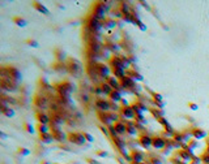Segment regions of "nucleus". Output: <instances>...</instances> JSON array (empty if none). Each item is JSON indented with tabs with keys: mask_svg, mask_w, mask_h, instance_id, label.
<instances>
[{
	"mask_svg": "<svg viewBox=\"0 0 209 164\" xmlns=\"http://www.w3.org/2000/svg\"><path fill=\"white\" fill-rule=\"evenodd\" d=\"M106 9L107 7L105 5V3H97L94 4V8H93V17H96L97 20L99 21H105L106 20Z\"/></svg>",
	"mask_w": 209,
	"mask_h": 164,
	"instance_id": "f257e3e1",
	"label": "nucleus"
},
{
	"mask_svg": "<svg viewBox=\"0 0 209 164\" xmlns=\"http://www.w3.org/2000/svg\"><path fill=\"white\" fill-rule=\"evenodd\" d=\"M86 25H88L89 29L94 33H98L103 29V24H101V21L97 20V18L93 17V16H90V17L86 20Z\"/></svg>",
	"mask_w": 209,
	"mask_h": 164,
	"instance_id": "f03ea898",
	"label": "nucleus"
},
{
	"mask_svg": "<svg viewBox=\"0 0 209 164\" xmlns=\"http://www.w3.org/2000/svg\"><path fill=\"white\" fill-rule=\"evenodd\" d=\"M59 94L62 95V98H69V95L72 94V91L75 90V86L71 82H63L62 85L58 87Z\"/></svg>",
	"mask_w": 209,
	"mask_h": 164,
	"instance_id": "7ed1b4c3",
	"label": "nucleus"
},
{
	"mask_svg": "<svg viewBox=\"0 0 209 164\" xmlns=\"http://www.w3.org/2000/svg\"><path fill=\"white\" fill-rule=\"evenodd\" d=\"M96 69H97L98 76L103 77L105 80H107L108 77H111V73H113V69H111L108 65H106V64H96Z\"/></svg>",
	"mask_w": 209,
	"mask_h": 164,
	"instance_id": "20e7f679",
	"label": "nucleus"
},
{
	"mask_svg": "<svg viewBox=\"0 0 209 164\" xmlns=\"http://www.w3.org/2000/svg\"><path fill=\"white\" fill-rule=\"evenodd\" d=\"M119 115L124 120H135L136 119V112L133 111L132 105H129V107H122L120 111H119Z\"/></svg>",
	"mask_w": 209,
	"mask_h": 164,
	"instance_id": "39448f33",
	"label": "nucleus"
},
{
	"mask_svg": "<svg viewBox=\"0 0 209 164\" xmlns=\"http://www.w3.org/2000/svg\"><path fill=\"white\" fill-rule=\"evenodd\" d=\"M68 141L73 144H77V146H82L86 142L84 133H71L68 135Z\"/></svg>",
	"mask_w": 209,
	"mask_h": 164,
	"instance_id": "423d86ee",
	"label": "nucleus"
},
{
	"mask_svg": "<svg viewBox=\"0 0 209 164\" xmlns=\"http://www.w3.org/2000/svg\"><path fill=\"white\" fill-rule=\"evenodd\" d=\"M139 143L141 144V147L143 149H150V147H153V138L150 137V135H146V134H141L140 137H139Z\"/></svg>",
	"mask_w": 209,
	"mask_h": 164,
	"instance_id": "0eeeda50",
	"label": "nucleus"
},
{
	"mask_svg": "<svg viewBox=\"0 0 209 164\" xmlns=\"http://www.w3.org/2000/svg\"><path fill=\"white\" fill-rule=\"evenodd\" d=\"M131 158H132V163L141 164V163H144V160H145V152L139 151V150H132Z\"/></svg>",
	"mask_w": 209,
	"mask_h": 164,
	"instance_id": "6e6552de",
	"label": "nucleus"
},
{
	"mask_svg": "<svg viewBox=\"0 0 209 164\" xmlns=\"http://www.w3.org/2000/svg\"><path fill=\"white\" fill-rule=\"evenodd\" d=\"M96 107L98 108L101 112H108L111 110V102L105 100V99H98L96 102Z\"/></svg>",
	"mask_w": 209,
	"mask_h": 164,
	"instance_id": "1a4fd4ad",
	"label": "nucleus"
},
{
	"mask_svg": "<svg viewBox=\"0 0 209 164\" xmlns=\"http://www.w3.org/2000/svg\"><path fill=\"white\" fill-rule=\"evenodd\" d=\"M110 64L113 66V69L115 68H119V69H124L125 70V65H124V61L122 59V56H113L110 59Z\"/></svg>",
	"mask_w": 209,
	"mask_h": 164,
	"instance_id": "9d476101",
	"label": "nucleus"
},
{
	"mask_svg": "<svg viewBox=\"0 0 209 164\" xmlns=\"http://www.w3.org/2000/svg\"><path fill=\"white\" fill-rule=\"evenodd\" d=\"M166 138L163 137H154L153 138V149L156 150H162V149H166Z\"/></svg>",
	"mask_w": 209,
	"mask_h": 164,
	"instance_id": "9b49d317",
	"label": "nucleus"
},
{
	"mask_svg": "<svg viewBox=\"0 0 209 164\" xmlns=\"http://www.w3.org/2000/svg\"><path fill=\"white\" fill-rule=\"evenodd\" d=\"M7 70L9 72V78L13 80L15 82L18 83L22 80V74H21V72L18 70L17 68H13V66H12V68H8Z\"/></svg>",
	"mask_w": 209,
	"mask_h": 164,
	"instance_id": "f8f14e48",
	"label": "nucleus"
},
{
	"mask_svg": "<svg viewBox=\"0 0 209 164\" xmlns=\"http://www.w3.org/2000/svg\"><path fill=\"white\" fill-rule=\"evenodd\" d=\"M99 120L105 124V126H111L114 125V120H113V115L110 112H101L99 113Z\"/></svg>",
	"mask_w": 209,
	"mask_h": 164,
	"instance_id": "ddd939ff",
	"label": "nucleus"
},
{
	"mask_svg": "<svg viewBox=\"0 0 209 164\" xmlns=\"http://www.w3.org/2000/svg\"><path fill=\"white\" fill-rule=\"evenodd\" d=\"M125 76L127 77H131V78L133 80V81H137V82H141L144 81V77L141 73H139V72H136L135 69H128V70H125Z\"/></svg>",
	"mask_w": 209,
	"mask_h": 164,
	"instance_id": "4468645a",
	"label": "nucleus"
},
{
	"mask_svg": "<svg viewBox=\"0 0 209 164\" xmlns=\"http://www.w3.org/2000/svg\"><path fill=\"white\" fill-rule=\"evenodd\" d=\"M192 133V137H194V140H204L205 137L208 135V132H205L204 129H200V128H195V129L191 130Z\"/></svg>",
	"mask_w": 209,
	"mask_h": 164,
	"instance_id": "2eb2a0df",
	"label": "nucleus"
},
{
	"mask_svg": "<svg viewBox=\"0 0 209 164\" xmlns=\"http://www.w3.org/2000/svg\"><path fill=\"white\" fill-rule=\"evenodd\" d=\"M120 85H122V87L125 89V90H127V89H135L136 87V81H133L131 77L125 76L124 78L120 80Z\"/></svg>",
	"mask_w": 209,
	"mask_h": 164,
	"instance_id": "dca6fc26",
	"label": "nucleus"
},
{
	"mask_svg": "<svg viewBox=\"0 0 209 164\" xmlns=\"http://www.w3.org/2000/svg\"><path fill=\"white\" fill-rule=\"evenodd\" d=\"M34 104L37 105V107H39V108H46L47 104H49V100H47L46 96L38 95V96H35L34 98Z\"/></svg>",
	"mask_w": 209,
	"mask_h": 164,
	"instance_id": "f3484780",
	"label": "nucleus"
},
{
	"mask_svg": "<svg viewBox=\"0 0 209 164\" xmlns=\"http://www.w3.org/2000/svg\"><path fill=\"white\" fill-rule=\"evenodd\" d=\"M52 135H54V138L56 141H60V142L65 141V134H64L63 130L59 129L58 126H54V129H52Z\"/></svg>",
	"mask_w": 209,
	"mask_h": 164,
	"instance_id": "a211bd4d",
	"label": "nucleus"
},
{
	"mask_svg": "<svg viewBox=\"0 0 209 164\" xmlns=\"http://www.w3.org/2000/svg\"><path fill=\"white\" fill-rule=\"evenodd\" d=\"M37 120H38V124L49 125L50 123H51V117H49L44 112H38L37 113Z\"/></svg>",
	"mask_w": 209,
	"mask_h": 164,
	"instance_id": "6ab92c4d",
	"label": "nucleus"
},
{
	"mask_svg": "<svg viewBox=\"0 0 209 164\" xmlns=\"http://www.w3.org/2000/svg\"><path fill=\"white\" fill-rule=\"evenodd\" d=\"M108 98H110V102H113V103H120L122 99H123V94H122V91L114 90Z\"/></svg>",
	"mask_w": 209,
	"mask_h": 164,
	"instance_id": "aec40b11",
	"label": "nucleus"
},
{
	"mask_svg": "<svg viewBox=\"0 0 209 164\" xmlns=\"http://www.w3.org/2000/svg\"><path fill=\"white\" fill-rule=\"evenodd\" d=\"M33 7H34L35 9H37L38 12H39V13H42V15H50V10H49V8H47L46 5L41 4V3H38V1H34V3H33Z\"/></svg>",
	"mask_w": 209,
	"mask_h": 164,
	"instance_id": "412c9836",
	"label": "nucleus"
},
{
	"mask_svg": "<svg viewBox=\"0 0 209 164\" xmlns=\"http://www.w3.org/2000/svg\"><path fill=\"white\" fill-rule=\"evenodd\" d=\"M114 126H115L116 132H118V134H125L127 133V125H125V123H123V121H118V123L114 124Z\"/></svg>",
	"mask_w": 209,
	"mask_h": 164,
	"instance_id": "4be33fe9",
	"label": "nucleus"
},
{
	"mask_svg": "<svg viewBox=\"0 0 209 164\" xmlns=\"http://www.w3.org/2000/svg\"><path fill=\"white\" fill-rule=\"evenodd\" d=\"M125 125H127V134L131 135V137H136L137 135V129H136V124L133 123H125Z\"/></svg>",
	"mask_w": 209,
	"mask_h": 164,
	"instance_id": "5701e85b",
	"label": "nucleus"
},
{
	"mask_svg": "<svg viewBox=\"0 0 209 164\" xmlns=\"http://www.w3.org/2000/svg\"><path fill=\"white\" fill-rule=\"evenodd\" d=\"M1 113L4 116H7V117H15L16 111L13 110L11 105H8V107H3V105H1Z\"/></svg>",
	"mask_w": 209,
	"mask_h": 164,
	"instance_id": "b1692460",
	"label": "nucleus"
},
{
	"mask_svg": "<svg viewBox=\"0 0 209 164\" xmlns=\"http://www.w3.org/2000/svg\"><path fill=\"white\" fill-rule=\"evenodd\" d=\"M39 140H41V142H42V143H44V144H50V143L54 142L55 138H54V135H52V133H49V134L39 135Z\"/></svg>",
	"mask_w": 209,
	"mask_h": 164,
	"instance_id": "393cba45",
	"label": "nucleus"
},
{
	"mask_svg": "<svg viewBox=\"0 0 209 164\" xmlns=\"http://www.w3.org/2000/svg\"><path fill=\"white\" fill-rule=\"evenodd\" d=\"M37 130L39 133V135H43V134H49L51 133V129H50L49 125H44V124H38L37 125Z\"/></svg>",
	"mask_w": 209,
	"mask_h": 164,
	"instance_id": "a878e982",
	"label": "nucleus"
},
{
	"mask_svg": "<svg viewBox=\"0 0 209 164\" xmlns=\"http://www.w3.org/2000/svg\"><path fill=\"white\" fill-rule=\"evenodd\" d=\"M101 87H102V91H103L105 96H106V95L110 96V95H111V93L114 91V89L111 87L110 83H108L107 81H106V82H102V83H101Z\"/></svg>",
	"mask_w": 209,
	"mask_h": 164,
	"instance_id": "bb28decb",
	"label": "nucleus"
},
{
	"mask_svg": "<svg viewBox=\"0 0 209 164\" xmlns=\"http://www.w3.org/2000/svg\"><path fill=\"white\" fill-rule=\"evenodd\" d=\"M51 123H52V126H58V128H59V125H62L64 123V119L60 115H58V113H56V115H54L51 117Z\"/></svg>",
	"mask_w": 209,
	"mask_h": 164,
	"instance_id": "cd10ccee",
	"label": "nucleus"
},
{
	"mask_svg": "<svg viewBox=\"0 0 209 164\" xmlns=\"http://www.w3.org/2000/svg\"><path fill=\"white\" fill-rule=\"evenodd\" d=\"M13 24L15 25H17L18 27H25L27 25V21L25 20L24 17H13Z\"/></svg>",
	"mask_w": 209,
	"mask_h": 164,
	"instance_id": "c85d7f7f",
	"label": "nucleus"
},
{
	"mask_svg": "<svg viewBox=\"0 0 209 164\" xmlns=\"http://www.w3.org/2000/svg\"><path fill=\"white\" fill-rule=\"evenodd\" d=\"M113 140V142H114V144H115L116 147H118L119 150H123V149H125V142L123 140H122L120 137H116V138H111Z\"/></svg>",
	"mask_w": 209,
	"mask_h": 164,
	"instance_id": "c756f323",
	"label": "nucleus"
},
{
	"mask_svg": "<svg viewBox=\"0 0 209 164\" xmlns=\"http://www.w3.org/2000/svg\"><path fill=\"white\" fill-rule=\"evenodd\" d=\"M178 155H179V156L182 158V159L184 160V162H189V163H191V160L194 159V158H192L191 155H189V154H188L187 151H186L184 149H183V150H180V151L178 152Z\"/></svg>",
	"mask_w": 209,
	"mask_h": 164,
	"instance_id": "7c9ffc66",
	"label": "nucleus"
},
{
	"mask_svg": "<svg viewBox=\"0 0 209 164\" xmlns=\"http://www.w3.org/2000/svg\"><path fill=\"white\" fill-rule=\"evenodd\" d=\"M116 26V21L114 18H106L103 21V27H108V29H113Z\"/></svg>",
	"mask_w": 209,
	"mask_h": 164,
	"instance_id": "2f4dec72",
	"label": "nucleus"
},
{
	"mask_svg": "<svg viewBox=\"0 0 209 164\" xmlns=\"http://www.w3.org/2000/svg\"><path fill=\"white\" fill-rule=\"evenodd\" d=\"M135 25L139 27V29L141 30V31H146V29H148V27H146V25L144 24V22L141 21L140 18H135Z\"/></svg>",
	"mask_w": 209,
	"mask_h": 164,
	"instance_id": "473e14b6",
	"label": "nucleus"
},
{
	"mask_svg": "<svg viewBox=\"0 0 209 164\" xmlns=\"http://www.w3.org/2000/svg\"><path fill=\"white\" fill-rule=\"evenodd\" d=\"M120 12L123 13V15H131V9H129V5L127 4V3H122L120 4Z\"/></svg>",
	"mask_w": 209,
	"mask_h": 164,
	"instance_id": "72a5a7b5",
	"label": "nucleus"
},
{
	"mask_svg": "<svg viewBox=\"0 0 209 164\" xmlns=\"http://www.w3.org/2000/svg\"><path fill=\"white\" fill-rule=\"evenodd\" d=\"M17 152L21 155V156H29V155L32 154V151H30L29 149H26V147H20Z\"/></svg>",
	"mask_w": 209,
	"mask_h": 164,
	"instance_id": "f704fd0d",
	"label": "nucleus"
},
{
	"mask_svg": "<svg viewBox=\"0 0 209 164\" xmlns=\"http://www.w3.org/2000/svg\"><path fill=\"white\" fill-rule=\"evenodd\" d=\"M26 44H27V46H30V47H33V48H38V47H39V42L35 40V39H33V38L27 39V40H26Z\"/></svg>",
	"mask_w": 209,
	"mask_h": 164,
	"instance_id": "c9c22d12",
	"label": "nucleus"
},
{
	"mask_svg": "<svg viewBox=\"0 0 209 164\" xmlns=\"http://www.w3.org/2000/svg\"><path fill=\"white\" fill-rule=\"evenodd\" d=\"M24 129L26 130L27 133H30V134H33V133L35 132V128L33 126V124H30V123H25L24 124Z\"/></svg>",
	"mask_w": 209,
	"mask_h": 164,
	"instance_id": "e433bc0d",
	"label": "nucleus"
},
{
	"mask_svg": "<svg viewBox=\"0 0 209 164\" xmlns=\"http://www.w3.org/2000/svg\"><path fill=\"white\" fill-rule=\"evenodd\" d=\"M107 47L110 48V51H111V52H119V51L122 50V47L119 46L118 43H111L110 46H107Z\"/></svg>",
	"mask_w": 209,
	"mask_h": 164,
	"instance_id": "4c0bfd02",
	"label": "nucleus"
},
{
	"mask_svg": "<svg viewBox=\"0 0 209 164\" xmlns=\"http://www.w3.org/2000/svg\"><path fill=\"white\" fill-rule=\"evenodd\" d=\"M55 52H56V55H58V56H56V57H58V60H59L60 63H63V60L65 59V52L62 51V50H56Z\"/></svg>",
	"mask_w": 209,
	"mask_h": 164,
	"instance_id": "58836bf2",
	"label": "nucleus"
},
{
	"mask_svg": "<svg viewBox=\"0 0 209 164\" xmlns=\"http://www.w3.org/2000/svg\"><path fill=\"white\" fill-rule=\"evenodd\" d=\"M108 133L111 134V138H116V137H119V134H118V132H116V129H115V126H114V125L108 126Z\"/></svg>",
	"mask_w": 209,
	"mask_h": 164,
	"instance_id": "ea45409f",
	"label": "nucleus"
},
{
	"mask_svg": "<svg viewBox=\"0 0 209 164\" xmlns=\"http://www.w3.org/2000/svg\"><path fill=\"white\" fill-rule=\"evenodd\" d=\"M153 99L154 102H163V95L160 93H153Z\"/></svg>",
	"mask_w": 209,
	"mask_h": 164,
	"instance_id": "a19ab883",
	"label": "nucleus"
},
{
	"mask_svg": "<svg viewBox=\"0 0 209 164\" xmlns=\"http://www.w3.org/2000/svg\"><path fill=\"white\" fill-rule=\"evenodd\" d=\"M157 121H158V124H161V125H162L163 128H165V126H167V125L170 124V123H169V120H167L166 117H161V119H158Z\"/></svg>",
	"mask_w": 209,
	"mask_h": 164,
	"instance_id": "79ce46f5",
	"label": "nucleus"
},
{
	"mask_svg": "<svg viewBox=\"0 0 209 164\" xmlns=\"http://www.w3.org/2000/svg\"><path fill=\"white\" fill-rule=\"evenodd\" d=\"M39 83L42 86H44V89H50V83H49V81H47V78H44V77H42V78L39 80Z\"/></svg>",
	"mask_w": 209,
	"mask_h": 164,
	"instance_id": "37998d69",
	"label": "nucleus"
},
{
	"mask_svg": "<svg viewBox=\"0 0 209 164\" xmlns=\"http://www.w3.org/2000/svg\"><path fill=\"white\" fill-rule=\"evenodd\" d=\"M188 146L191 147V149H194V150H195L197 146H199V141H197V140H191V141L188 142Z\"/></svg>",
	"mask_w": 209,
	"mask_h": 164,
	"instance_id": "c03bdc74",
	"label": "nucleus"
},
{
	"mask_svg": "<svg viewBox=\"0 0 209 164\" xmlns=\"http://www.w3.org/2000/svg\"><path fill=\"white\" fill-rule=\"evenodd\" d=\"M84 135H85V140L88 141V142H94V137L90 134V133H84Z\"/></svg>",
	"mask_w": 209,
	"mask_h": 164,
	"instance_id": "a18cd8bd",
	"label": "nucleus"
},
{
	"mask_svg": "<svg viewBox=\"0 0 209 164\" xmlns=\"http://www.w3.org/2000/svg\"><path fill=\"white\" fill-rule=\"evenodd\" d=\"M200 158H201V160H203V162H204L205 164H209V152H205V154H203Z\"/></svg>",
	"mask_w": 209,
	"mask_h": 164,
	"instance_id": "49530a36",
	"label": "nucleus"
},
{
	"mask_svg": "<svg viewBox=\"0 0 209 164\" xmlns=\"http://www.w3.org/2000/svg\"><path fill=\"white\" fill-rule=\"evenodd\" d=\"M188 107L191 108L192 111H197V110H199V104H196V103H194V102H189L188 103Z\"/></svg>",
	"mask_w": 209,
	"mask_h": 164,
	"instance_id": "de8ad7c7",
	"label": "nucleus"
},
{
	"mask_svg": "<svg viewBox=\"0 0 209 164\" xmlns=\"http://www.w3.org/2000/svg\"><path fill=\"white\" fill-rule=\"evenodd\" d=\"M94 94H98V95H105L103 91H102L101 86H96V89H94Z\"/></svg>",
	"mask_w": 209,
	"mask_h": 164,
	"instance_id": "09e8293b",
	"label": "nucleus"
},
{
	"mask_svg": "<svg viewBox=\"0 0 209 164\" xmlns=\"http://www.w3.org/2000/svg\"><path fill=\"white\" fill-rule=\"evenodd\" d=\"M97 156H99V158H106V156H108V152H107V151H97Z\"/></svg>",
	"mask_w": 209,
	"mask_h": 164,
	"instance_id": "8fccbe9b",
	"label": "nucleus"
},
{
	"mask_svg": "<svg viewBox=\"0 0 209 164\" xmlns=\"http://www.w3.org/2000/svg\"><path fill=\"white\" fill-rule=\"evenodd\" d=\"M149 164H162V160L157 159V158H153L152 160H149Z\"/></svg>",
	"mask_w": 209,
	"mask_h": 164,
	"instance_id": "3c124183",
	"label": "nucleus"
},
{
	"mask_svg": "<svg viewBox=\"0 0 209 164\" xmlns=\"http://www.w3.org/2000/svg\"><path fill=\"white\" fill-rule=\"evenodd\" d=\"M201 162H203V160H201V158H196V156H195L194 159L191 160V164H200Z\"/></svg>",
	"mask_w": 209,
	"mask_h": 164,
	"instance_id": "603ef678",
	"label": "nucleus"
},
{
	"mask_svg": "<svg viewBox=\"0 0 209 164\" xmlns=\"http://www.w3.org/2000/svg\"><path fill=\"white\" fill-rule=\"evenodd\" d=\"M120 107H129V103H128L127 99H122V102H120Z\"/></svg>",
	"mask_w": 209,
	"mask_h": 164,
	"instance_id": "864d4df0",
	"label": "nucleus"
},
{
	"mask_svg": "<svg viewBox=\"0 0 209 164\" xmlns=\"http://www.w3.org/2000/svg\"><path fill=\"white\" fill-rule=\"evenodd\" d=\"M86 162H88L89 164H101L98 160H94V159H91V158H88V159H86Z\"/></svg>",
	"mask_w": 209,
	"mask_h": 164,
	"instance_id": "5fc2aeb1",
	"label": "nucleus"
},
{
	"mask_svg": "<svg viewBox=\"0 0 209 164\" xmlns=\"http://www.w3.org/2000/svg\"><path fill=\"white\" fill-rule=\"evenodd\" d=\"M0 135H1V137H3V138H7V137H8V135H7V134H5V133H4V132H0Z\"/></svg>",
	"mask_w": 209,
	"mask_h": 164,
	"instance_id": "6e6d98bb",
	"label": "nucleus"
},
{
	"mask_svg": "<svg viewBox=\"0 0 209 164\" xmlns=\"http://www.w3.org/2000/svg\"><path fill=\"white\" fill-rule=\"evenodd\" d=\"M41 164H51V163H50V162H47V160H43V162H42Z\"/></svg>",
	"mask_w": 209,
	"mask_h": 164,
	"instance_id": "4d7b16f0",
	"label": "nucleus"
},
{
	"mask_svg": "<svg viewBox=\"0 0 209 164\" xmlns=\"http://www.w3.org/2000/svg\"><path fill=\"white\" fill-rule=\"evenodd\" d=\"M141 164H149V163H141Z\"/></svg>",
	"mask_w": 209,
	"mask_h": 164,
	"instance_id": "13d9d810",
	"label": "nucleus"
},
{
	"mask_svg": "<svg viewBox=\"0 0 209 164\" xmlns=\"http://www.w3.org/2000/svg\"><path fill=\"white\" fill-rule=\"evenodd\" d=\"M56 164H62V163H56Z\"/></svg>",
	"mask_w": 209,
	"mask_h": 164,
	"instance_id": "bf43d9fd",
	"label": "nucleus"
},
{
	"mask_svg": "<svg viewBox=\"0 0 209 164\" xmlns=\"http://www.w3.org/2000/svg\"><path fill=\"white\" fill-rule=\"evenodd\" d=\"M184 164H187V163H184Z\"/></svg>",
	"mask_w": 209,
	"mask_h": 164,
	"instance_id": "052dcab7",
	"label": "nucleus"
}]
</instances>
